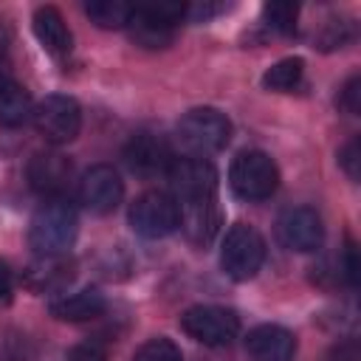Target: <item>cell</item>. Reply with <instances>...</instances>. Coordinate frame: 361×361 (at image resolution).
Wrapping results in <instances>:
<instances>
[{"label": "cell", "mask_w": 361, "mask_h": 361, "mask_svg": "<svg viewBox=\"0 0 361 361\" xmlns=\"http://www.w3.org/2000/svg\"><path fill=\"white\" fill-rule=\"evenodd\" d=\"M79 231L76 209L68 197H48L31 214L28 223V245L39 257H62Z\"/></svg>", "instance_id": "obj_1"}, {"label": "cell", "mask_w": 361, "mask_h": 361, "mask_svg": "<svg viewBox=\"0 0 361 361\" xmlns=\"http://www.w3.org/2000/svg\"><path fill=\"white\" fill-rule=\"evenodd\" d=\"M175 135L189 155L206 158L226 149V144L231 141V121L217 107H192L180 116Z\"/></svg>", "instance_id": "obj_2"}, {"label": "cell", "mask_w": 361, "mask_h": 361, "mask_svg": "<svg viewBox=\"0 0 361 361\" xmlns=\"http://www.w3.org/2000/svg\"><path fill=\"white\" fill-rule=\"evenodd\" d=\"M262 259H265L262 234L248 223H234L226 231V240H223V248H220L223 274L234 282H248L262 268Z\"/></svg>", "instance_id": "obj_3"}, {"label": "cell", "mask_w": 361, "mask_h": 361, "mask_svg": "<svg viewBox=\"0 0 361 361\" xmlns=\"http://www.w3.org/2000/svg\"><path fill=\"white\" fill-rule=\"evenodd\" d=\"M228 183L243 200H265L279 186V169L262 149H243L231 161Z\"/></svg>", "instance_id": "obj_4"}, {"label": "cell", "mask_w": 361, "mask_h": 361, "mask_svg": "<svg viewBox=\"0 0 361 361\" xmlns=\"http://www.w3.org/2000/svg\"><path fill=\"white\" fill-rule=\"evenodd\" d=\"M186 17L183 3H158V6H133V14L127 20L133 42L141 48L158 51L172 45L175 39V25Z\"/></svg>", "instance_id": "obj_5"}, {"label": "cell", "mask_w": 361, "mask_h": 361, "mask_svg": "<svg viewBox=\"0 0 361 361\" xmlns=\"http://www.w3.org/2000/svg\"><path fill=\"white\" fill-rule=\"evenodd\" d=\"M130 226L138 237L144 240H164L178 228L180 212H178V200L169 192H158L149 189L144 195H138L130 206Z\"/></svg>", "instance_id": "obj_6"}, {"label": "cell", "mask_w": 361, "mask_h": 361, "mask_svg": "<svg viewBox=\"0 0 361 361\" xmlns=\"http://www.w3.org/2000/svg\"><path fill=\"white\" fill-rule=\"evenodd\" d=\"M180 327L189 338L206 344V347H223L231 344L240 333V316L231 307L220 305H195L180 316Z\"/></svg>", "instance_id": "obj_7"}, {"label": "cell", "mask_w": 361, "mask_h": 361, "mask_svg": "<svg viewBox=\"0 0 361 361\" xmlns=\"http://www.w3.org/2000/svg\"><path fill=\"white\" fill-rule=\"evenodd\" d=\"M166 178H169L172 197L178 203H195V200L217 197V169L206 158H195V155L172 158Z\"/></svg>", "instance_id": "obj_8"}, {"label": "cell", "mask_w": 361, "mask_h": 361, "mask_svg": "<svg viewBox=\"0 0 361 361\" xmlns=\"http://www.w3.org/2000/svg\"><path fill=\"white\" fill-rule=\"evenodd\" d=\"M34 124L39 135L51 144H68L82 130V107L73 96L51 93L34 107Z\"/></svg>", "instance_id": "obj_9"}, {"label": "cell", "mask_w": 361, "mask_h": 361, "mask_svg": "<svg viewBox=\"0 0 361 361\" xmlns=\"http://www.w3.org/2000/svg\"><path fill=\"white\" fill-rule=\"evenodd\" d=\"M276 237L285 248L290 251H299V254H307V251H316L322 248L324 243V226H322V217L316 209L310 206H293V209H285L276 220Z\"/></svg>", "instance_id": "obj_10"}, {"label": "cell", "mask_w": 361, "mask_h": 361, "mask_svg": "<svg viewBox=\"0 0 361 361\" xmlns=\"http://www.w3.org/2000/svg\"><path fill=\"white\" fill-rule=\"evenodd\" d=\"M76 192H79V203L90 214H110L121 203L124 183L110 164H96L82 175Z\"/></svg>", "instance_id": "obj_11"}, {"label": "cell", "mask_w": 361, "mask_h": 361, "mask_svg": "<svg viewBox=\"0 0 361 361\" xmlns=\"http://www.w3.org/2000/svg\"><path fill=\"white\" fill-rule=\"evenodd\" d=\"M25 175H28V186L37 195H42V200L65 197V189L73 175V164L68 161V155H62L56 149H39L31 155Z\"/></svg>", "instance_id": "obj_12"}, {"label": "cell", "mask_w": 361, "mask_h": 361, "mask_svg": "<svg viewBox=\"0 0 361 361\" xmlns=\"http://www.w3.org/2000/svg\"><path fill=\"white\" fill-rule=\"evenodd\" d=\"M124 164L133 175L138 178H158V175H166L169 164H172V152H169V144L155 135V133H138L127 141L124 147Z\"/></svg>", "instance_id": "obj_13"}, {"label": "cell", "mask_w": 361, "mask_h": 361, "mask_svg": "<svg viewBox=\"0 0 361 361\" xmlns=\"http://www.w3.org/2000/svg\"><path fill=\"white\" fill-rule=\"evenodd\" d=\"M245 353L251 361H290L296 353V338L279 324H259L248 330Z\"/></svg>", "instance_id": "obj_14"}, {"label": "cell", "mask_w": 361, "mask_h": 361, "mask_svg": "<svg viewBox=\"0 0 361 361\" xmlns=\"http://www.w3.org/2000/svg\"><path fill=\"white\" fill-rule=\"evenodd\" d=\"M180 220L178 226L183 228V234L195 243V245H209L212 237L220 228V209H217V197L209 200H195V203H178Z\"/></svg>", "instance_id": "obj_15"}, {"label": "cell", "mask_w": 361, "mask_h": 361, "mask_svg": "<svg viewBox=\"0 0 361 361\" xmlns=\"http://www.w3.org/2000/svg\"><path fill=\"white\" fill-rule=\"evenodd\" d=\"M31 25H34L37 42H39L51 56L59 59V56H68V54H71V48H73V34H71L65 17L59 14V8H54V6H39V8L34 11Z\"/></svg>", "instance_id": "obj_16"}, {"label": "cell", "mask_w": 361, "mask_h": 361, "mask_svg": "<svg viewBox=\"0 0 361 361\" xmlns=\"http://www.w3.org/2000/svg\"><path fill=\"white\" fill-rule=\"evenodd\" d=\"M104 307H107V302L96 288L62 293V296L51 299V305H48L51 316L59 322H90V319H99L104 313Z\"/></svg>", "instance_id": "obj_17"}, {"label": "cell", "mask_w": 361, "mask_h": 361, "mask_svg": "<svg viewBox=\"0 0 361 361\" xmlns=\"http://www.w3.org/2000/svg\"><path fill=\"white\" fill-rule=\"evenodd\" d=\"M31 116H34L31 93L17 82L3 79L0 82V124L3 127H20Z\"/></svg>", "instance_id": "obj_18"}, {"label": "cell", "mask_w": 361, "mask_h": 361, "mask_svg": "<svg viewBox=\"0 0 361 361\" xmlns=\"http://www.w3.org/2000/svg\"><path fill=\"white\" fill-rule=\"evenodd\" d=\"M302 76H305V59L302 56H285L262 73V87L276 90V93H288V90L299 87Z\"/></svg>", "instance_id": "obj_19"}, {"label": "cell", "mask_w": 361, "mask_h": 361, "mask_svg": "<svg viewBox=\"0 0 361 361\" xmlns=\"http://www.w3.org/2000/svg\"><path fill=\"white\" fill-rule=\"evenodd\" d=\"M85 14L99 28H127V20L133 14V6L116 3V0H93L85 6Z\"/></svg>", "instance_id": "obj_20"}, {"label": "cell", "mask_w": 361, "mask_h": 361, "mask_svg": "<svg viewBox=\"0 0 361 361\" xmlns=\"http://www.w3.org/2000/svg\"><path fill=\"white\" fill-rule=\"evenodd\" d=\"M31 279L39 290H56L71 279V265H65L62 257H42V265L31 268Z\"/></svg>", "instance_id": "obj_21"}, {"label": "cell", "mask_w": 361, "mask_h": 361, "mask_svg": "<svg viewBox=\"0 0 361 361\" xmlns=\"http://www.w3.org/2000/svg\"><path fill=\"white\" fill-rule=\"evenodd\" d=\"M133 361H183V355H180V347L172 338L155 336V338H147L133 353Z\"/></svg>", "instance_id": "obj_22"}, {"label": "cell", "mask_w": 361, "mask_h": 361, "mask_svg": "<svg viewBox=\"0 0 361 361\" xmlns=\"http://www.w3.org/2000/svg\"><path fill=\"white\" fill-rule=\"evenodd\" d=\"M296 14H299V8L293 3H268V6H262L265 25L279 31V34H290L296 28Z\"/></svg>", "instance_id": "obj_23"}, {"label": "cell", "mask_w": 361, "mask_h": 361, "mask_svg": "<svg viewBox=\"0 0 361 361\" xmlns=\"http://www.w3.org/2000/svg\"><path fill=\"white\" fill-rule=\"evenodd\" d=\"M355 37V28H353V23H347V20H330L327 23V31L322 34V48H344L350 39Z\"/></svg>", "instance_id": "obj_24"}, {"label": "cell", "mask_w": 361, "mask_h": 361, "mask_svg": "<svg viewBox=\"0 0 361 361\" xmlns=\"http://www.w3.org/2000/svg\"><path fill=\"white\" fill-rule=\"evenodd\" d=\"M338 166L347 172L350 180H358V175H361V141H358V135H353L338 149Z\"/></svg>", "instance_id": "obj_25"}, {"label": "cell", "mask_w": 361, "mask_h": 361, "mask_svg": "<svg viewBox=\"0 0 361 361\" xmlns=\"http://www.w3.org/2000/svg\"><path fill=\"white\" fill-rule=\"evenodd\" d=\"M338 107L350 116H358V110H361V76L358 73H353L344 82V87L338 93Z\"/></svg>", "instance_id": "obj_26"}, {"label": "cell", "mask_w": 361, "mask_h": 361, "mask_svg": "<svg viewBox=\"0 0 361 361\" xmlns=\"http://www.w3.org/2000/svg\"><path fill=\"white\" fill-rule=\"evenodd\" d=\"M0 361H37V353L23 336H11L0 350Z\"/></svg>", "instance_id": "obj_27"}, {"label": "cell", "mask_w": 361, "mask_h": 361, "mask_svg": "<svg viewBox=\"0 0 361 361\" xmlns=\"http://www.w3.org/2000/svg\"><path fill=\"white\" fill-rule=\"evenodd\" d=\"M65 361H107V355L96 344H76V347L68 350V358Z\"/></svg>", "instance_id": "obj_28"}, {"label": "cell", "mask_w": 361, "mask_h": 361, "mask_svg": "<svg viewBox=\"0 0 361 361\" xmlns=\"http://www.w3.org/2000/svg\"><path fill=\"white\" fill-rule=\"evenodd\" d=\"M327 361H358V344L350 338V341H341L330 350Z\"/></svg>", "instance_id": "obj_29"}, {"label": "cell", "mask_w": 361, "mask_h": 361, "mask_svg": "<svg viewBox=\"0 0 361 361\" xmlns=\"http://www.w3.org/2000/svg\"><path fill=\"white\" fill-rule=\"evenodd\" d=\"M11 296V271L0 262V302H8Z\"/></svg>", "instance_id": "obj_30"}, {"label": "cell", "mask_w": 361, "mask_h": 361, "mask_svg": "<svg viewBox=\"0 0 361 361\" xmlns=\"http://www.w3.org/2000/svg\"><path fill=\"white\" fill-rule=\"evenodd\" d=\"M6 45H8V34H6V28L0 25V56L6 54Z\"/></svg>", "instance_id": "obj_31"}]
</instances>
